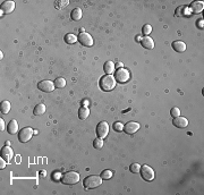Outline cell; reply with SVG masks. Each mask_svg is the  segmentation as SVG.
Instances as JSON below:
<instances>
[{
  "mask_svg": "<svg viewBox=\"0 0 204 195\" xmlns=\"http://www.w3.org/2000/svg\"><path fill=\"white\" fill-rule=\"evenodd\" d=\"M116 78L112 75H106V76H102L100 80V87L103 91H112L116 87Z\"/></svg>",
  "mask_w": 204,
  "mask_h": 195,
  "instance_id": "cell-1",
  "label": "cell"
},
{
  "mask_svg": "<svg viewBox=\"0 0 204 195\" xmlns=\"http://www.w3.org/2000/svg\"><path fill=\"white\" fill-rule=\"evenodd\" d=\"M102 184V178L101 176H89L86 177L83 182V186L85 189H93L99 187Z\"/></svg>",
  "mask_w": 204,
  "mask_h": 195,
  "instance_id": "cell-2",
  "label": "cell"
},
{
  "mask_svg": "<svg viewBox=\"0 0 204 195\" xmlns=\"http://www.w3.org/2000/svg\"><path fill=\"white\" fill-rule=\"evenodd\" d=\"M61 182L65 185H74L80 182V174L76 171H67L61 178Z\"/></svg>",
  "mask_w": 204,
  "mask_h": 195,
  "instance_id": "cell-3",
  "label": "cell"
},
{
  "mask_svg": "<svg viewBox=\"0 0 204 195\" xmlns=\"http://www.w3.org/2000/svg\"><path fill=\"white\" fill-rule=\"evenodd\" d=\"M139 172H141V176L144 180L146 182H152L155 177V174H154V170L148 165H144L141 167L139 169Z\"/></svg>",
  "mask_w": 204,
  "mask_h": 195,
  "instance_id": "cell-4",
  "label": "cell"
},
{
  "mask_svg": "<svg viewBox=\"0 0 204 195\" xmlns=\"http://www.w3.org/2000/svg\"><path fill=\"white\" fill-rule=\"evenodd\" d=\"M34 135V132L31 127H24L21 129V132L18 133V140L21 143H27L32 139V136Z\"/></svg>",
  "mask_w": 204,
  "mask_h": 195,
  "instance_id": "cell-5",
  "label": "cell"
},
{
  "mask_svg": "<svg viewBox=\"0 0 204 195\" xmlns=\"http://www.w3.org/2000/svg\"><path fill=\"white\" fill-rule=\"evenodd\" d=\"M129 71L125 69V68H119L118 71H116L115 73L116 81H118L119 83H126L127 81H129Z\"/></svg>",
  "mask_w": 204,
  "mask_h": 195,
  "instance_id": "cell-6",
  "label": "cell"
},
{
  "mask_svg": "<svg viewBox=\"0 0 204 195\" xmlns=\"http://www.w3.org/2000/svg\"><path fill=\"white\" fill-rule=\"evenodd\" d=\"M109 134V125L107 121H100L97 126V135L100 139H104Z\"/></svg>",
  "mask_w": 204,
  "mask_h": 195,
  "instance_id": "cell-7",
  "label": "cell"
},
{
  "mask_svg": "<svg viewBox=\"0 0 204 195\" xmlns=\"http://www.w3.org/2000/svg\"><path fill=\"white\" fill-rule=\"evenodd\" d=\"M78 41L83 45H85V47H92L93 45V38L91 36V34L86 32L81 33L78 35Z\"/></svg>",
  "mask_w": 204,
  "mask_h": 195,
  "instance_id": "cell-8",
  "label": "cell"
},
{
  "mask_svg": "<svg viewBox=\"0 0 204 195\" xmlns=\"http://www.w3.org/2000/svg\"><path fill=\"white\" fill-rule=\"evenodd\" d=\"M38 87L41 90L42 92H52L55 90V83L51 82V81H41V82L38 84Z\"/></svg>",
  "mask_w": 204,
  "mask_h": 195,
  "instance_id": "cell-9",
  "label": "cell"
},
{
  "mask_svg": "<svg viewBox=\"0 0 204 195\" xmlns=\"http://www.w3.org/2000/svg\"><path fill=\"white\" fill-rule=\"evenodd\" d=\"M139 129V124L135 121H129L126 125H124V130L126 134H135Z\"/></svg>",
  "mask_w": 204,
  "mask_h": 195,
  "instance_id": "cell-10",
  "label": "cell"
},
{
  "mask_svg": "<svg viewBox=\"0 0 204 195\" xmlns=\"http://www.w3.org/2000/svg\"><path fill=\"white\" fill-rule=\"evenodd\" d=\"M13 157H14V152H13L12 148H9L8 145L3 146V148L1 149V158H3L7 162H10Z\"/></svg>",
  "mask_w": 204,
  "mask_h": 195,
  "instance_id": "cell-11",
  "label": "cell"
},
{
  "mask_svg": "<svg viewBox=\"0 0 204 195\" xmlns=\"http://www.w3.org/2000/svg\"><path fill=\"white\" fill-rule=\"evenodd\" d=\"M14 9H15V3L14 1L7 0V1H3L1 3V10H3L5 14H10V13L14 12Z\"/></svg>",
  "mask_w": 204,
  "mask_h": 195,
  "instance_id": "cell-12",
  "label": "cell"
},
{
  "mask_svg": "<svg viewBox=\"0 0 204 195\" xmlns=\"http://www.w3.org/2000/svg\"><path fill=\"white\" fill-rule=\"evenodd\" d=\"M174 125L178 128H185V127H187V125H188V120H187V118H185V117L178 116V117L174 118Z\"/></svg>",
  "mask_w": 204,
  "mask_h": 195,
  "instance_id": "cell-13",
  "label": "cell"
},
{
  "mask_svg": "<svg viewBox=\"0 0 204 195\" xmlns=\"http://www.w3.org/2000/svg\"><path fill=\"white\" fill-rule=\"evenodd\" d=\"M203 9H204L203 1H194V3H191V10L194 14H200V13L203 12Z\"/></svg>",
  "mask_w": 204,
  "mask_h": 195,
  "instance_id": "cell-14",
  "label": "cell"
},
{
  "mask_svg": "<svg viewBox=\"0 0 204 195\" xmlns=\"http://www.w3.org/2000/svg\"><path fill=\"white\" fill-rule=\"evenodd\" d=\"M141 45H142L143 48H145V49H153L154 48V41L153 39L150 38V36H144V38L141 40Z\"/></svg>",
  "mask_w": 204,
  "mask_h": 195,
  "instance_id": "cell-15",
  "label": "cell"
},
{
  "mask_svg": "<svg viewBox=\"0 0 204 195\" xmlns=\"http://www.w3.org/2000/svg\"><path fill=\"white\" fill-rule=\"evenodd\" d=\"M7 130H8L9 134H17L18 132V124H17V120L15 119H12V120L9 121L8 126H7Z\"/></svg>",
  "mask_w": 204,
  "mask_h": 195,
  "instance_id": "cell-16",
  "label": "cell"
},
{
  "mask_svg": "<svg viewBox=\"0 0 204 195\" xmlns=\"http://www.w3.org/2000/svg\"><path fill=\"white\" fill-rule=\"evenodd\" d=\"M172 48L177 52H184V51L186 50V43H184L183 41H175L172 43Z\"/></svg>",
  "mask_w": 204,
  "mask_h": 195,
  "instance_id": "cell-17",
  "label": "cell"
},
{
  "mask_svg": "<svg viewBox=\"0 0 204 195\" xmlns=\"http://www.w3.org/2000/svg\"><path fill=\"white\" fill-rule=\"evenodd\" d=\"M90 116V109L87 107H81L78 110V117L81 120H85L87 117Z\"/></svg>",
  "mask_w": 204,
  "mask_h": 195,
  "instance_id": "cell-18",
  "label": "cell"
},
{
  "mask_svg": "<svg viewBox=\"0 0 204 195\" xmlns=\"http://www.w3.org/2000/svg\"><path fill=\"white\" fill-rule=\"evenodd\" d=\"M115 64L113 61H106L104 64V71L107 73V75H112L115 73Z\"/></svg>",
  "mask_w": 204,
  "mask_h": 195,
  "instance_id": "cell-19",
  "label": "cell"
},
{
  "mask_svg": "<svg viewBox=\"0 0 204 195\" xmlns=\"http://www.w3.org/2000/svg\"><path fill=\"white\" fill-rule=\"evenodd\" d=\"M82 9L81 8H75L71 10V19L73 21H80L81 18H82Z\"/></svg>",
  "mask_w": 204,
  "mask_h": 195,
  "instance_id": "cell-20",
  "label": "cell"
},
{
  "mask_svg": "<svg viewBox=\"0 0 204 195\" xmlns=\"http://www.w3.org/2000/svg\"><path fill=\"white\" fill-rule=\"evenodd\" d=\"M45 113V106L43 103H40L38 106L34 107V110H33V113L35 116H41Z\"/></svg>",
  "mask_w": 204,
  "mask_h": 195,
  "instance_id": "cell-21",
  "label": "cell"
},
{
  "mask_svg": "<svg viewBox=\"0 0 204 195\" xmlns=\"http://www.w3.org/2000/svg\"><path fill=\"white\" fill-rule=\"evenodd\" d=\"M77 40H78V38L75 34H71V33H68L65 36V42L68 45H74V43H76Z\"/></svg>",
  "mask_w": 204,
  "mask_h": 195,
  "instance_id": "cell-22",
  "label": "cell"
},
{
  "mask_svg": "<svg viewBox=\"0 0 204 195\" xmlns=\"http://www.w3.org/2000/svg\"><path fill=\"white\" fill-rule=\"evenodd\" d=\"M10 108H12V106H10V102H9V101H3V102H1V113L7 115V113L10 111Z\"/></svg>",
  "mask_w": 204,
  "mask_h": 195,
  "instance_id": "cell-23",
  "label": "cell"
},
{
  "mask_svg": "<svg viewBox=\"0 0 204 195\" xmlns=\"http://www.w3.org/2000/svg\"><path fill=\"white\" fill-rule=\"evenodd\" d=\"M55 86H56L57 89H64L66 86V80L65 78H62V77L57 78V80L55 81Z\"/></svg>",
  "mask_w": 204,
  "mask_h": 195,
  "instance_id": "cell-24",
  "label": "cell"
},
{
  "mask_svg": "<svg viewBox=\"0 0 204 195\" xmlns=\"http://www.w3.org/2000/svg\"><path fill=\"white\" fill-rule=\"evenodd\" d=\"M152 32V26L150 25V24H145V25H143L142 27V34L144 36H149V34H151Z\"/></svg>",
  "mask_w": 204,
  "mask_h": 195,
  "instance_id": "cell-25",
  "label": "cell"
},
{
  "mask_svg": "<svg viewBox=\"0 0 204 195\" xmlns=\"http://www.w3.org/2000/svg\"><path fill=\"white\" fill-rule=\"evenodd\" d=\"M185 14H188V10H187V7L185 6H179L176 9V15L177 16H184Z\"/></svg>",
  "mask_w": 204,
  "mask_h": 195,
  "instance_id": "cell-26",
  "label": "cell"
},
{
  "mask_svg": "<svg viewBox=\"0 0 204 195\" xmlns=\"http://www.w3.org/2000/svg\"><path fill=\"white\" fill-rule=\"evenodd\" d=\"M112 171L111 170H109V169H106V170H103L102 171V174H101V178L102 179H106V180H108V179H111V177H112Z\"/></svg>",
  "mask_w": 204,
  "mask_h": 195,
  "instance_id": "cell-27",
  "label": "cell"
},
{
  "mask_svg": "<svg viewBox=\"0 0 204 195\" xmlns=\"http://www.w3.org/2000/svg\"><path fill=\"white\" fill-rule=\"evenodd\" d=\"M93 146L95 149H102V146H103V139H100V137L95 139L94 142H93Z\"/></svg>",
  "mask_w": 204,
  "mask_h": 195,
  "instance_id": "cell-28",
  "label": "cell"
},
{
  "mask_svg": "<svg viewBox=\"0 0 204 195\" xmlns=\"http://www.w3.org/2000/svg\"><path fill=\"white\" fill-rule=\"evenodd\" d=\"M139 169H141V166H139V163H132L129 167V170L133 172V174H139Z\"/></svg>",
  "mask_w": 204,
  "mask_h": 195,
  "instance_id": "cell-29",
  "label": "cell"
},
{
  "mask_svg": "<svg viewBox=\"0 0 204 195\" xmlns=\"http://www.w3.org/2000/svg\"><path fill=\"white\" fill-rule=\"evenodd\" d=\"M113 129L116 130V132H118V133H120L121 130H124V125L121 124L120 121H116L115 124L112 125Z\"/></svg>",
  "mask_w": 204,
  "mask_h": 195,
  "instance_id": "cell-30",
  "label": "cell"
},
{
  "mask_svg": "<svg viewBox=\"0 0 204 195\" xmlns=\"http://www.w3.org/2000/svg\"><path fill=\"white\" fill-rule=\"evenodd\" d=\"M170 115H171L174 118H176L178 116H180V109L177 108V107H174V108L170 110Z\"/></svg>",
  "mask_w": 204,
  "mask_h": 195,
  "instance_id": "cell-31",
  "label": "cell"
},
{
  "mask_svg": "<svg viewBox=\"0 0 204 195\" xmlns=\"http://www.w3.org/2000/svg\"><path fill=\"white\" fill-rule=\"evenodd\" d=\"M67 5H68V1H57L56 8L61 9V8H64V6H67Z\"/></svg>",
  "mask_w": 204,
  "mask_h": 195,
  "instance_id": "cell-32",
  "label": "cell"
},
{
  "mask_svg": "<svg viewBox=\"0 0 204 195\" xmlns=\"http://www.w3.org/2000/svg\"><path fill=\"white\" fill-rule=\"evenodd\" d=\"M0 161H1V162H0V168L3 169V168H5V167H6L7 161H6V160H5V159H3V158H0Z\"/></svg>",
  "mask_w": 204,
  "mask_h": 195,
  "instance_id": "cell-33",
  "label": "cell"
},
{
  "mask_svg": "<svg viewBox=\"0 0 204 195\" xmlns=\"http://www.w3.org/2000/svg\"><path fill=\"white\" fill-rule=\"evenodd\" d=\"M0 125H1V126H0V130L3 132V130L5 129V121H3V118L0 119Z\"/></svg>",
  "mask_w": 204,
  "mask_h": 195,
  "instance_id": "cell-34",
  "label": "cell"
},
{
  "mask_svg": "<svg viewBox=\"0 0 204 195\" xmlns=\"http://www.w3.org/2000/svg\"><path fill=\"white\" fill-rule=\"evenodd\" d=\"M203 19H198V22H197V26L200 27V29H203Z\"/></svg>",
  "mask_w": 204,
  "mask_h": 195,
  "instance_id": "cell-35",
  "label": "cell"
},
{
  "mask_svg": "<svg viewBox=\"0 0 204 195\" xmlns=\"http://www.w3.org/2000/svg\"><path fill=\"white\" fill-rule=\"evenodd\" d=\"M59 178H60V174H53V180H59Z\"/></svg>",
  "mask_w": 204,
  "mask_h": 195,
  "instance_id": "cell-36",
  "label": "cell"
},
{
  "mask_svg": "<svg viewBox=\"0 0 204 195\" xmlns=\"http://www.w3.org/2000/svg\"><path fill=\"white\" fill-rule=\"evenodd\" d=\"M116 66H117L118 68H123V66H124V65H123V62H118V64H117Z\"/></svg>",
  "mask_w": 204,
  "mask_h": 195,
  "instance_id": "cell-37",
  "label": "cell"
},
{
  "mask_svg": "<svg viewBox=\"0 0 204 195\" xmlns=\"http://www.w3.org/2000/svg\"><path fill=\"white\" fill-rule=\"evenodd\" d=\"M45 176V171H41V177H44Z\"/></svg>",
  "mask_w": 204,
  "mask_h": 195,
  "instance_id": "cell-38",
  "label": "cell"
}]
</instances>
